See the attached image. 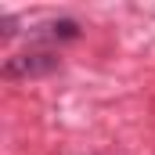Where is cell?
<instances>
[{
    "label": "cell",
    "mask_w": 155,
    "mask_h": 155,
    "mask_svg": "<svg viewBox=\"0 0 155 155\" xmlns=\"http://www.w3.org/2000/svg\"><path fill=\"white\" fill-rule=\"evenodd\" d=\"M58 54L51 51H25L4 61V79H29V76H51L58 72Z\"/></svg>",
    "instance_id": "obj_1"
},
{
    "label": "cell",
    "mask_w": 155,
    "mask_h": 155,
    "mask_svg": "<svg viewBox=\"0 0 155 155\" xmlns=\"http://www.w3.org/2000/svg\"><path fill=\"white\" fill-rule=\"evenodd\" d=\"M79 22L76 18H51V22H43V25H36L33 33H29V40L33 43H72V40H79Z\"/></svg>",
    "instance_id": "obj_2"
},
{
    "label": "cell",
    "mask_w": 155,
    "mask_h": 155,
    "mask_svg": "<svg viewBox=\"0 0 155 155\" xmlns=\"http://www.w3.org/2000/svg\"><path fill=\"white\" fill-rule=\"evenodd\" d=\"M0 25H4V40L18 33V29H15V25H18V22H15V15H0Z\"/></svg>",
    "instance_id": "obj_3"
}]
</instances>
